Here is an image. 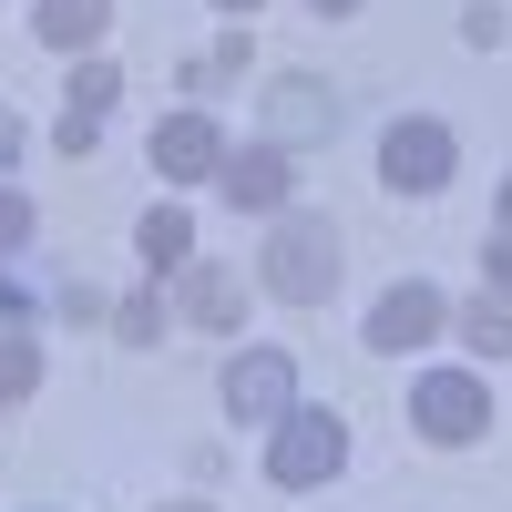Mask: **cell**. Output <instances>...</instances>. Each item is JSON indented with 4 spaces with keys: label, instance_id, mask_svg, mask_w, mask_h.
<instances>
[{
    "label": "cell",
    "instance_id": "6da1fadb",
    "mask_svg": "<svg viewBox=\"0 0 512 512\" xmlns=\"http://www.w3.org/2000/svg\"><path fill=\"white\" fill-rule=\"evenodd\" d=\"M338 277H349V256H338V226L318 205H277L267 236H256V287L277 297V308H328Z\"/></svg>",
    "mask_w": 512,
    "mask_h": 512
},
{
    "label": "cell",
    "instance_id": "7a4b0ae2",
    "mask_svg": "<svg viewBox=\"0 0 512 512\" xmlns=\"http://www.w3.org/2000/svg\"><path fill=\"white\" fill-rule=\"evenodd\" d=\"M410 431L431 441V451H472L502 431V390H492V369H420L410 379Z\"/></svg>",
    "mask_w": 512,
    "mask_h": 512
},
{
    "label": "cell",
    "instance_id": "3957f363",
    "mask_svg": "<svg viewBox=\"0 0 512 512\" xmlns=\"http://www.w3.org/2000/svg\"><path fill=\"white\" fill-rule=\"evenodd\" d=\"M338 472H349V420H338V410L297 400L287 420H267V482L277 492H328Z\"/></svg>",
    "mask_w": 512,
    "mask_h": 512
},
{
    "label": "cell",
    "instance_id": "277c9868",
    "mask_svg": "<svg viewBox=\"0 0 512 512\" xmlns=\"http://www.w3.org/2000/svg\"><path fill=\"white\" fill-rule=\"evenodd\" d=\"M338 123H349V103H338L328 72H267V82H256V134H267V144L318 154Z\"/></svg>",
    "mask_w": 512,
    "mask_h": 512
},
{
    "label": "cell",
    "instance_id": "5b68a950",
    "mask_svg": "<svg viewBox=\"0 0 512 512\" xmlns=\"http://www.w3.org/2000/svg\"><path fill=\"white\" fill-rule=\"evenodd\" d=\"M461 175V134H451V123L441 113H390V134H379V185H390V195H441Z\"/></svg>",
    "mask_w": 512,
    "mask_h": 512
},
{
    "label": "cell",
    "instance_id": "8992f818",
    "mask_svg": "<svg viewBox=\"0 0 512 512\" xmlns=\"http://www.w3.org/2000/svg\"><path fill=\"white\" fill-rule=\"evenodd\" d=\"M216 400H226V420L236 431H267V420H287L297 410V359L287 349H226V369H216Z\"/></svg>",
    "mask_w": 512,
    "mask_h": 512
},
{
    "label": "cell",
    "instance_id": "52a82bcc",
    "mask_svg": "<svg viewBox=\"0 0 512 512\" xmlns=\"http://www.w3.org/2000/svg\"><path fill=\"white\" fill-rule=\"evenodd\" d=\"M441 328H451V297H441L431 277H400V287H379V297H369L359 349H379V359H410V349H431Z\"/></svg>",
    "mask_w": 512,
    "mask_h": 512
},
{
    "label": "cell",
    "instance_id": "ba28073f",
    "mask_svg": "<svg viewBox=\"0 0 512 512\" xmlns=\"http://www.w3.org/2000/svg\"><path fill=\"white\" fill-rule=\"evenodd\" d=\"M144 164H154V185L164 195H185V185H216V164H226V123L185 103V113H164L154 134H144Z\"/></svg>",
    "mask_w": 512,
    "mask_h": 512
},
{
    "label": "cell",
    "instance_id": "9c48e42d",
    "mask_svg": "<svg viewBox=\"0 0 512 512\" xmlns=\"http://www.w3.org/2000/svg\"><path fill=\"white\" fill-rule=\"evenodd\" d=\"M216 195L236 205V216H277V205H297V154H287V144H267V134L226 144V164H216Z\"/></svg>",
    "mask_w": 512,
    "mask_h": 512
},
{
    "label": "cell",
    "instance_id": "30bf717a",
    "mask_svg": "<svg viewBox=\"0 0 512 512\" xmlns=\"http://www.w3.org/2000/svg\"><path fill=\"white\" fill-rule=\"evenodd\" d=\"M113 103H123V72H113L103 52H82V62H72V82H62L52 144H62V154H93V144L113 134Z\"/></svg>",
    "mask_w": 512,
    "mask_h": 512
},
{
    "label": "cell",
    "instance_id": "8fae6325",
    "mask_svg": "<svg viewBox=\"0 0 512 512\" xmlns=\"http://www.w3.org/2000/svg\"><path fill=\"white\" fill-rule=\"evenodd\" d=\"M175 318L205 328V338H236L246 328V277L216 267V256H195V267H175Z\"/></svg>",
    "mask_w": 512,
    "mask_h": 512
},
{
    "label": "cell",
    "instance_id": "7c38bea8",
    "mask_svg": "<svg viewBox=\"0 0 512 512\" xmlns=\"http://www.w3.org/2000/svg\"><path fill=\"white\" fill-rule=\"evenodd\" d=\"M134 267H144V277L195 267V205H185V195H154V205H144V226H134Z\"/></svg>",
    "mask_w": 512,
    "mask_h": 512
},
{
    "label": "cell",
    "instance_id": "4fadbf2b",
    "mask_svg": "<svg viewBox=\"0 0 512 512\" xmlns=\"http://www.w3.org/2000/svg\"><path fill=\"white\" fill-rule=\"evenodd\" d=\"M103 31H113V0H41V11H31V41L62 52V62L103 52Z\"/></svg>",
    "mask_w": 512,
    "mask_h": 512
},
{
    "label": "cell",
    "instance_id": "5bb4252c",
    "mask_svg": "<svg viewBox=\"0 0 512 512\" xmlns=\"http://www.w3.org/2000/svg\"><path fill=\"white\" fill-rule=\"evenodd\" d=\"M41 379H52V349H41V328H0V410L41 400Z\"/></svg>",
    "mask_w": 512,
    "mask_h": 512
},
{
    "label": "cell",
    "instance_id": "9a60e30c",
    "mask_svg": "<svg viewBox=\"0 0 512 512\" xmlns=\"http://www.w3.org/2000/svg\"><path fill=\"white\" fill-rule=\"evenodd\" d=\"M451 328H461V349H472V369H492L502 349H512V318H502V287H472L451 308Z\"/></svg>",
    "mask_w": 512,
    "mask_h": 512
},
{
    "label": "cell",
    "instance_id": "2e32d148",
    "mask_svg": "<svg viewBox=\"0 0 512 512\" xmlns=\"http://www.w3.org/2000/svg\"><path fill=\"white\" fill-rule=\"evenodd\" d=\"M103 318H113V338H123V349H154V338H164V297H154V277H144V287H123Z\"/></svg>",
    "mask_w": 512,
    "mask_h": 512
},
{
    "label": "cell",
    "instance_id": "e0dca14e",
    "mask_svg": "<svg viewBox=\"0 0 512 512\" xmlns=\"http://www.w3.org/2000/svg\"><path fill=\"white\" fill-rule=\"evenodd\" d=\"M246 62H256V41H246V31H226V41H216V52H195V62H185L175 82H185V93H216V82H236Z\"/></svg>",
    "mask_w": 512,
    "mask_h": 512
},
{
    "label": "cell",
    "instance_id": "ac0fdd59",
    "mask_svg": "<svg viewBox=\"0 0 512 512\" xmlns=\"http://www.w3.org/2000/svg\"><path fill=\"white\" fill-rule=\"evenodd\" d=\"M31 236H41V205L0 175V256H31Z\"/></svg>",
    "mask_w": 512,
    "mask_h": 512
},
{
    "label": "cell",
    "instance_id": "d6986e66",
    "mask_svg": "<svg viewBox=\"0 0 512 512\" xmlns=\"http://www.w3.org/2000/svg\"><path fill=\"white\" fill-rule=\"evenodd\" d=\"M461 41H472V52H502V0H472V11H461Z\"/></svg>",
    "mask_w": 512,
    "mask_h": 512
},
{
    "label": "cell",
    "instance_id": "ffe728a7",
    "mask_svg": "<svg viewBox=\"0 0 512 512\" xmlns=\"http://www.w3.org/2000/svg\"><path fill=\"white\" fill-rule=\"evenodd\" d=\"M205 11H216V21H226V31H246V21H256V11H267V0H205Z\"/></svg>",
    "mask_w": 512,
    "mask_h": 512
},
{
    "label": "cell",
    "instance_id": "44dd1931",
    "mask_svg": "<svg viewBox=\"0 0 512 512\" xmlns=\"http://www.w3.org/2000/svg\"><path fill=\"white\" fill-rule=\"evenodd\" d=\"M21 164V113H0V175Z\"/></svg>",
    "mask_w": 512,
    "mask_h": 512
},
{
    "label": "cell",
    "instance_id": "7402d4cb",
    "mask_svg": "<svg viewBox=\"0 0 512 512\" xmlns=\"http://www.w3.org/2000/svg\"><path fill=\"white\" fill-rule=\"evenodd\" d=\"M308 11H318V21H359L369 0H308Z\"/></svg>",
    "mask_w": 512,
    "mask_h": 512
},
{
    "label": "cell",
    "instance_id": "603a6c76",
    "mask_svg": "<svg viewBox=\"0 0 512 512\" xmlns=\"http://www.w3.org/2000/svg\"><path fill=\"white\" fill-rule=\"evenodd\" d=\"M154 512H226V502H205V492H175V502H154Z\"/></svg>",
    "mask_w": 512,
    "mask_h": 512
},
{
    "label": "cell",
    "instance_id": "cb8c5ba5",
    "mask_svg": "<svg viewBox=\"0 0 512 512\" xmlns=\"http://www.w3.org/2000/svg\"><path fill=\"white\" fill-rule=\"evenodd\" d=\"M21 512H62V502H21Z\"/></svg>",
    "mask_w": 512,
    "mask_h": 512
}]
</instances>
